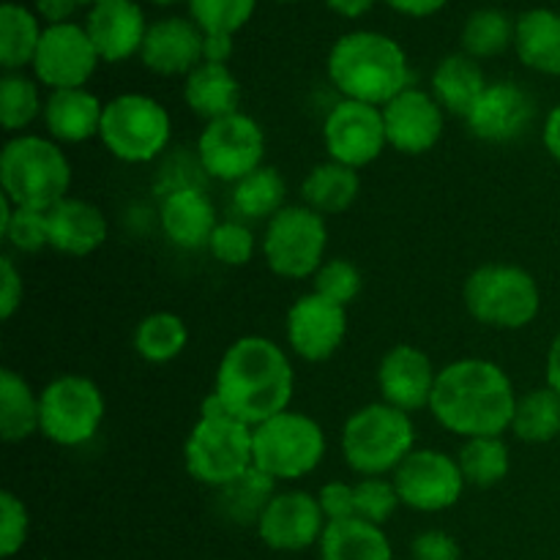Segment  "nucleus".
<instances>
[{
	"mask_svg": "<svg viewBox=\"0 0 560 560\" xmlns=\"http://www.w3.org/2000/svg\"><path fill=\"white\" fill-rule=\"evenodd\" d=\"M520 394L501 364L490 359L448 361L438 372L430 413L452 435L498 438L509 432Z\"/></svg>",
	"mask_w": 560,
	"mask_h": 560,
	"instance_id": "nucleus-1",
	"label": "nucleus"
},
{
	"mask_svg": "<svg viewBox=\"0 0 560 560\" xmlns=\"http://www.w3.org/2000/svg\"><path fill=\"white\" fill-rule=\"evenodd\" d=\"M295 370L279 342L268 337H241L222 353L213 394L230 416L257 427L284 413L293 402Z\"/></svg>",
	"mask_w": 560,
	"mask_h": 560,
	"instance_id": "nucleus-2",
	"label": "nucleus"
},
{
	"mask_svg": "<svg viewBox=\"0 0 560 560\" xmlns=\"http://www.w3.org/2000/svg\"><path fill=\"white\" fill-rule=\"evenodd\" d=\"M326 71L342 98L386 107L413 85L408 55L392 36L377 31L345 33L328 52Z\"/></svg>",
	"mask_w": 560,
	"mask_h": 560,
	"instance_id": "nucleus-3",
	"label": "nucleus"
},
{
	"mask_svg": "<svg viewBox=\"0 0 560 560\" xmlns=\"http://www.w3.org/2000/svg\"><path fill=\"white\" fill-rule=\"evenodd\" d=\"M184 463L197 485L222 487L255 468V427L228 413L217 394H208L200 405L195 427L184 443Z\"/></svg>",
	"mask_w": 560,
	"mask_h": 560,
	"instance_id": "nucleus-4",
	"label": "nucleus"
},
{
	"mask_svg": "<svg viewBox=\"0 0 560 560\" xmlns=\"http://www.w3.org/2000/svg\"><path fill=\"white\" fill-rule=\"evenodd\" d=\"M71 162L47 135H14L0 151V195L20 208L49 211L69 197Z\"/></svg>",
	"mask_w": 560,
	"mask_h": 560,
	"instance_id": "nucleus-5",
	"label": "nucleus"
},
{
	"mask_svg": "<svg viewBox=\"0 0 560 560\" xmlns=\"http://www.w3.org/2000/svg\"><path fill=\"white\" fill-rule=\"evenodd\" d=\"M416 448L413 416L388 402L353 410L339 432V452L355 476H392Z\"/></svg>",
	"mask_w": 560,
	"mask_h": 560,
	"instance_id": "nucleus-6",
	"label": "nucleus"
},
{
	"mask_svg": "<svg viewBox=\"0 0 560 560\" xmlns=\"http://www.w3.org/2000/svg\"><path fill=\"white\" fill-rule=\"evenodd\" d=\"M463 301L476 323L495 331H523L539 317V282L523 266L485 262L463 284Z\"/></svg>",
	"mask_w": 560,
	"mask_h": 560,
	"instance_id": "nucleus-7",
	"label": "nucleus"
},
{
	"mask_svg": "<svg viewBox=\"0 0 560 560\" xmlns=\"http://www.w3.org/2000/svg\"><path fill=\"white\" fill-rule=\"evenodd\" d=\"M328 452L320 421L288 408L255 427V468L277 485H295L323 465Z\"/></svg>",
	"mask_w": 560,
	"mask_h": 560,
	"instance_id": "nucleus-8",
	"label": "nucleus"
},
{
	"mask_svg": "<svg viewBox=\"0 0 560 560\" xmlns=\"http://www.w3.org/2000/svg\"><path fill=\"white\" fill-rule=\"evenodd\" d=\"M98 140L118 162L148 164L167 151L173 118L167 107L148 93H120L104 102Z\"/></svg>",
	"mask_w": 560,
	"mask_h": 560,
	"instance_id": "nucleus-9",
	"label": "nucleus"
},
{
	"mask_svg": "<svg viewBox=\"0 0 560 560\" xmlns=\"http://www.w3.org/2000/svg\"><path fill=\"white\" fill-rule=\"evenodd\" d=\"M260 252L266 266L277 277L312 279L317 268L328 260V222L326 217L299 206H284L273 219H268L262 230Z\"/></svg>",
	"mask_w": 560,
	"mask_h": 560,
	"instance_id": "nucleus-10",
	"label": "nucleus"
},
{
	"mask_svg": "<svg viewBox=\"0 0 560 560\" xmlns=\"http://www.w3.org/2000/svg\"><path fill=\"white\" fill-rule=\"evenodd\" d=\"M38 435L60 448H80L98 435L107 416L102 388L85 375H58L38 392Z\"/></svg>",
	"mask_w": 560,
	"mask_h": 560,
	"instance_id": "nucleus-11",
	"label": "nucleus"
},
{
	"mask_svg": "<svg viewBox=\"0 0 560 560\" xmlns=\"http://www.w3.org/2000/svg\"><path fill=\"white\" fill-rule=\"evenodd\" d=\"M197 162L213 180L235 186L266 164V131L246 113L211 120L197 137Z\"/></svg>",
	"mask_w": 560,
	"mask_h": 560,
	"instance_id": "nucleus-12",
	"label": "nucleus"
},
{
	"mask_svg": "<svg viewBox=\"0 0 560 560\" xmlns=\"http://www.w3.org/2000/svg\"><path fill=\"white\" fill-rule=\"evenodd\" d=\"M399 503L421 514H438L457 506L465 492V476L457 457L441 448L416 446L392 474Z\"/></svg>",
	"mask_w": 560,
	"mask_h": 560,
	"instance_id": "nucleus-13",
	"label": "nucleus"
},
{
	"mask_svg": "<svg viewBox=\"0 0 560 560\" xmlns=\"http://www.w3.org/2000/svg\"><path fill=\"white\" fill-rule=\"evenodd\" d=\"M323 148L328 159L353 170L375 164L388 148L383 109L353 98H339L323 120Z\"/></svg>",
	"mask_w": 560,
	"mask_h": 560,
	"instance_id": "nucleus-14",
	"label": "nucleus"
},
{
	"mask_svg": "<svg viewBox=\"0 0 560 560\" xmlns=\"http://www.w3.org/2000/svg\"><path fill=\"white\" fill-rule=\"evenodd\" d=\"M98 63L102 58H98L85 25L63 22V25H44L31 69L38 85L52 93L85 88L88 80L96 74Z\"/></svg>",
	"mask_w": 560,
	"mask_h": 560,
	"instance_id": "nucleus-15",
	"label": "nucleus"
},
{
	"mask_svg": "<svg viewBox=\"0 0 560 560\" xmlns=\"http://www.w3.org/2000/svg\"><path fill=\"white\" fill-rule=\"evenodd\" d=\"M348 306L320 293H304L290 304L284 315L288 348L306 364L334 359L348 339Z\"/></svg>",
	"mask_w": 560,
	"mask_h": 560,
	"instance_id": "nucleus-16",
	"label": "nucleus"
},
{
	"mask_svg": "<svg viewBox=\"0 0 560 560\" xmlns=\"http://www.w3.org/2000/svg\"><path fill=\"white\" fill-rule=\"evenodd\" d=\"M328 520L317 495L306 490H277L257 520L255 530L273 552H304L320 545Z\"/></svg>",
	"mask_w": 560,
	"mask_h": 560,
	"instance_id": "nucleus-17",
	"label": "nucleus"
},
{
	"mask_svg": "<svg viewBox=\"0 0 560 560\" xmlns=\"http://www.w3.org/2000/svg\"><path fill=\"white\" fill-rule=\"evenodd\" d=\"M381 109L388 148L402 156H424L441 142L446 129V109L424 88L410 85Z\"/></svg>",
	"mask_w": 560,
	"mask_h": 560,
	"instance_id": "nucleus-18",
	"label": "nucleus"
},
{
	"mask_svg": "<svg viewBox=\"0 0 560 560\" xmlns=\"http://www.w3.org/2000/svg\"><path fill=\"white\" fill-rule=\"evenodd\" d=\"M534 96L520 82L498 80L487 85V91L465 118V126L476 140L503 145V142L520 140L534 126Z\"/></svg>",
	"mask_w": 560,
	"mask_h": 560,
	"instance_id": "nucleus-19",
	"label": "nucleus"
},
{
	"mask_svg": "<svg viewBox=\"0 0 560 560\" xmlns=\"http://www.w3.org/2000/svg\"><path fill=\"white\" fill-rule=\"evenodd\" d=\"M435 364L416 345H394L377 364V388L383 402L413 416L416 410H430L432 392L438 383Z\"/></svg>",
	"mask_w": 560,
	"mask_h": 560,
	"instance_id": "nucleus-20",
	"label": "nucleus"
},
{
	"mask_svg": "<svg viewBox=\"0 0 560 560\" xmlns=\"http://www.w3.org/2000/svg\"><path fill=\"white\" fill-rule=\"evenodd\" d=\"M85 31L102 63H124L140 55L148 22L135 0H102L88 11Z\"/></svg>",
	"mask_w": 560,
	"mask_h": 560,
	"instance_id": "nucleus-21",
	"label": "nucleus"
},
{
	"mask_svg": "<svg viewBox=\"0 0 560 560\" xmlns=\"http://www.w3.org/2000/svg\"><path fill=\"white\" fill-rule=\"evenodd\" d=\"M206 33L186 16H164L148 25L140 60L159 77H186L202 63Z\"/></svg>",
	"mask_w": 560,
	"mask_h": 560,
	"instance_id": "nucleus-22",
	"label": "nucleus"
},
{
	"mask_svg": "<svg viewBox=\"0 0 560 560\" xmlns=\"http://www.w3.org/2000/svg\"><path fill=\"white\" fill-rule=\"evenodd\" d=\"M219 222L222 219L211 197L191 184L170 189L159 206V228L175 249H208V241Z\"/></svg>",
	"mask_w": 560,
	"mask_h": 560,
	"instance_id": "nucleus-23",
	"label": "nucleus"
},
{
	"mask_svg": "<svg viewBox=\"0 0 560 560\" xmlns=\"http://www.w3.org/2000/svg\"><path fill=\"white\" fill-rule=\"evenodd\" d=\"M49 249L66 257H88L102 249L109 238L104 211L82 197H66L47 211Z\"/></svg>",
	"mask_w": 560,
	"mask_h": 560,
	"instance_id": "nucleus-24",
	"label": "nucleus"
},
{
	"mask_svg": "<svg viewBox=\"0 0 560 560\" xmlns=\"http://www.w3.org/2000/svg\"><path fill=\"white\" fill-rule=\"evenodd\" d=\"M104 118V102L88 88L52 91L44 102V129L58 145H82L98 140Z\"/></svg>",
	"mask_w": 560,
	"mask_h": 560,
	"instance_id": "nucleus-25",
	"label": "nucleus"
},
{
	"mask_svg": "<svg viewBox=\"0 0 560 560\" xmlns=\"http://www.w3.org/2000/svg\"><path fill=\"white\" fill-rule=\"evenodd\" d=\"M184 102L206 124L241 113V82L222 63H200L184 80Z\"/></svg>",
	"mask_w": 560,
	"mask_h": 560,
	"instance_id": "nucleus-26",
	"label": "nucleus"
},
{
	"mask_svg": "<svg viewBox=\"0 0 560 560\" xmlns=\"http://www.w3.org/2000/svg\"><path fill=\"white\" fill-rule=\"evenodd\" d=\"M487 85L490 82H487L479 60L465 52H454L446 55L432 71L430 93L448 115H457L465 120L474 104L481 98V93L487 91Z\"/></svg>",
	"mask_w": 560,
	"mask_h": 560,
	"instance_id": "nucleus-27",
	"label": "nucleus"
},
{
	"mask_svg": "<svg viewBox=\"0 0 560 560\" xmlns=\"http://www.w3.org/2000/svg\"><path fill=\"white\" fill-rule=\"evenodd\" d=\"M520 63L547 77H560V11L530 9L514 25Z\"/></svg>",
	"mask_w": 560,
	"mask_h": 560,
	"instance_id": "nucleus-28",
	"label": "nucleus"
},
{
	"mask_svg": "<svg viewBox=\"0 0 560 560\" xmlns=\"http://www.w3.org/2000/svg\"><path fill=\"white\" fill-rule=\"evenodd\" d=\"M361 195L359 170L339 164L334 159L315 164L301 180V202L320 217H339L350 211Z\"/></svg>",
	"mask_w": 560,
	"mask_h": 560,
	"instance_id": "nucleus-29",
	"label": "nucleus"
},
{
	"mask_svg": "<svg viewBox=\"0 0 560 560\" xmlns=\"http://www.w3.org/2000/svg\"><path fill=\"white\" fill-rule=\"evenodd\" d=\"M317 550L320 560H394L386 530L359 517L328 523Z\"/></svg>",
	"mask_w": 560,
	"mask_h": 560,
	"instance_id": "nucleus-30",
	"label": "nucleus"
},
{
	"mask_svg": "<svg viewBox=\"0 0 560 560\" xmlns=\"http://www.w3.org/2000/svg\"><path fill=\"white\" fill-rule=\"evenodd\" d=\"M42 399L16 370H0V438L3 443H22L38 435Z\"/></svg>",
	"mask_w": 560,
	"mask_h": 560,
	"instance_id": "nucleus-31",
	"label": "nucleus"
},
{
	"mask_svg": "<svg viewBox=\"0 0 560 560\" xmlns=\"http://www.w3.org/2000/svg\"><path fill=\"white\" fill-rule=\"evenodd\" d=\"M233 213L244 222H268L288 206V184L271 164H262L230 191Z\"/></svg>",
	"mask_w": 560,
	"mask_h": 560,
	"instance_id": "nucleus-32",
	"label": "nucleus"
},
{
	"mask_svg": "<svg viewBox=\"0 0 560 560\" xmlns=\"http://www.w3.org/2000/svg\"><path fill=\"white\" fill-rule=\"evenodd\" d=\"M509 432L517 441L534 443V446L560 441V394L552 392L547 383L520 394Z\"/></svg>",
	"mask_w": 560,
	"mask_h": 560,
	"instance_id": "nucleus-33",
	"label": "nucleus"
},
{
	"mask_svg": "<svg viewBox=\"0 0 560 560\" xmlns=\"http://www.w3.org/2000/svg\"><path fill=\"white\" fill-rule=\"evenodd\" d=\"M42 20L22 3L0 5V66L3 71H22L36 58L42 42Z\"/></svg>",
	"mask_w": 560,
	"mask_h": 560,
	"instance_id": "nucleus-34",
	"label": "nucleus"
},
{
	"mask_svg": "<svg viewBox=\"0 0 560 560\" xmlns=\"http://www.w3.org/2000/svg\"><path fill=\"white\" fill-rule=\"evenodd\" d=\"M131 342L137 355L148 364H170L189 345V328L175 312H151L137 323Z\"/></svg>",
	"mask_w": 560,
	"mask_h": 560,
	"instance_id": "nucleus-35",
	"label": "nucleus"
},
{
	"mask_svg": "<svg viewBox=\"0 0 560 560\" xmlns=\"http://www.w3.org/2000/svg\"><path fill=\"white\" fill-rule=\"evenodd\" d=\"M42 85L25 71H5L0 80V126L5 135H27L33 124L44 115Z\"/></svg>",
	"mask_w": 560,
	"mask_h": 560,
	"instance_id": "nucleus-36",
	"label": "nucleus"
},
{
	"mask_svg": "<svg viewBox=\"0 0 560 560\" xmlns=\"http://www.w3.org/2000/svg\"><path fill=\"white\" fill-rule=\"evenodd\" d=\"M457 463L465 476V485L490 490V487L501 485L512 470V452H509V443L503 441V435L470 438L459 446Z\"/></svg>",
	"mask_w": 560,
	"mask_h": 560,
	"instance_id": "nucleus-37",
	"label": "nucleus"
},
{
	"mask_svg": "<svg viewBox=\"0 0 560 560\" xmlns=\"http://www.w3.org/2000/svg\"><path fill=\"white\" fill-rule=\"evenodd\" d=\"M277 481L271 476L252 468L249 474L235 479L233 485L222 487L219 492V512L235 525H257L262 509L277 495Z\"/></svg>",
	"mask_w": 560,
	"mask_h": 560,
	"instance_id": "nucleus-38",
	"label": "nucleus"
},
{
	"mask_svg": "<svg viewBox=\"0 0 560 560\" xmlns=\"http://www.w3.org/2000/svg\"><path fill=\"white\" fill-rule=\"evenodd\" d=\"M514 25L517 20L501 9L474 11L463 27V52L476 60L498 58L514 47Z\"/></svg>",
	"mask_w": 560,
	"mask_h": 560,
	"instance_id": "nucleus-39",
	"label": "nucleus"
},
{
	"mask_svg": "<svg viewBox=\"0 0 560 560\" xmlns=\"http://www.w3.org/2000/svg\"><path fill=\"white\" fill-rule=\"evenodd\" d=\"M0 238L16 255H36L49 246L47 211L36 208H20L0 195Z\"/></svg>",
	"mask_w": 560,
	"mask_h": 560,
	"instance_id": "nucleus-40",
	"label": "nucleus"
},
{
	"mask_svg": "<svg viewBox=\"0 0 560 560\" xmlns=\"http://www.w3.org/2000/svg\"><path fill=\"white\" fill-rule=\"evenodd\" d=\"M189 20L202 33H235L252 20L257 0H186Z\"/></svg>",
	"mask_w": 560,
	"mask_h": 560,
	"instance_id": "nucleus-41",
	"label": "nucleus"
},
{
	"mask_svg": "<svg viewBox=\"0 0 560 560\" xmlns=\"http://www.w3.org/2000/svg\"><path fill=\"white\" fill-rule=\"evenodd\" d=\"M208 252L222 266H249L257 255V238L244 219H222L208 241Z\"/></svg>",
	"mask_w": 560,
	"mask_h": 560,
	"instance_id": "nucleus-42",
	"label": "nucleus"
},
{
	"mask_svg": "<svg viewBox=\"0 0 560 560\" xmlns=\"http://www.w3.org/2000/svg\"><path fill=\"white\" fill-rule=\"evenodd\" d=\"M402 506L392 476H364L355 481V517L372 525H386Z\"/></svg>",
	"mask_w": 560,
	"mask_h": 560,
	"instance_id": "nucleus-43",
	"label": "nucleus"
},
{
	"mask_svg": "<svg viewBox=\"0 0 560 560\" xmlns=\"http://www.w3.org/2000/svg\"><path fill=\"white\" fill-rule=\"evenodd\" d=\"M361 288H364V277H361L359 266L348 257H328L317 273L312 277V290L326 299L337 301V304L350 306L359 299Z\"/></svg>",
	"mask_w": 560,
	"mask_h": 560,
	"instance_id": "nucleus-44",
	"label": "nucleus"
},
{
	"mask_svg": "<svg viewBox=\"0 0 560 560\" xmlns=\"http://www.w3.org/2000/svg\"><path fill=\"white\" fill-rule=\"evenodd\" d=\"M31 534V514L25 501L11 490L0 492V556L14 558Z\"/></svg>",
	"mask_w": 560,
	"mask_h": 560,
	"instance_id": "nucleus-45",
	"label": "nucleus"
},
{
	"mask_svg": "<svg viewBox=\"0 0 560 560\" xmlns=\"http://www.w3.org/2000/svg\"><path fill=\"white\" fill-rule=\"evenodd\" d=\"M317 503H320L323 514L328 523H339V520L355 517V485L342 479L326 481L317 490Z\"/></svg>",
	"mask_w": 560,
	"mask_h": 560,
	"instance_id": "nucleus-46",
	"label": "nucleus"
},
{
	"mask_svg": "<svg viewBox=\"0 0 560 560\" xmlns=\"http://www.w3.org/2000/svg\"><path fill=\"white\" fill-rule=\"evenodd\" d=\"M410 558L413 560H463L459 541L446 530H424L410 541Z\"/></svg>",
	"mask_w": 560,
	"mask_h": 560,
	"instance_id": "nucleus-47",
	"label": "nucleus"
},
{
	"mask_svg": "<svg viewBox=\"0 0 560 560\" xmlns=\"http://www.w3.org/2000/svg\"><path fill=\"white\" fill-rule=\"evenodd\" d=\"M22 299H25V279L14 257L3 255L0 257V317L11 320L22 306Z\"/></svg>",
	"mask_w": 560,
	"mask_h": 560,
	"instance_id": "nucleus-48",
	"label": "nucleus"
},
{
	"mask_svg": "<svg viewBox=\"0 0 560 560\" xmlns=\"http://www.w3.org/2000/svg\"><path fill=\"white\" fill-rule=\"evenodd\" d=\"M80 5V0H36V14L47 25H63V22H71Z\"/></svg>",
	"mask_w": 560,
	"mask_h": 560,
	"instance_id": "nucleus-49",
	"label": "nucleus"
},
{
	"mask_svg": "<svg viewBox=\"0 0 560 560\" xmlns=\"http://www.w3.org/2000/svg\"><path fill=\"white\" fill-rule=\"evenodd\" d=\"M233 58V36L230 33H206L202 38V63H222Z\"/></svg>",
	"mask_w": 560,
	"mask_h": 560,
	"instance_id": "nucleus-50",
	"label": "nucleus"
},
{
	"mask_svg": "<svg viewBox=\"0 0 560 560\" xmlns=\"http://www.w3.org/2000/svg\"><path fill=\"white\" fill-rule=\"evenodd\" d=\"M386 5H392L397 14L413 16V20H424V16L438 14L448 0H383Z\"/></svg>",
	"mask_w": 560,
	"mask_h": 560,
	"instance_id": "nucleus-51",
	"label": "nucleus"
},
{
	"mask_svg": "<svg viewBox=\"0 0 560 560\" xmlns=\"http://www.w3.org/2000/svg\"><path fill=\"white\" fill-rule=\"evenodd\" d=\"M541 142H545V151L550 153V159L560 164V104L547 113L545 126H541Z\"/></svg>",
	"mask_w": 560,
	"mask_h": 560,
	"instance_id": "nucleus-52",
	"label": "nucleus"
},
{
	"mask_svg": "<svg viewBox=\"0 0 560 560\" xmlns=\"http://www.w3.org/2000/svg\"><path fill=\"white\" fill-rule=\"evenodd\" d=\"M326 5L345 20H359L375 5V0H326Z\"/></svg>",
	"mask_w": 560,
	"mask_h": 560,
	"instance_id": "nucleus-53",
	"label": "nucleus"
},
{
	"mask_svg": "<svg viewBox=\"0 0 560 560\" xmlns=\"http://www.w3.org/2000/svg\"><path fill=\"white\" fill-rule=\"evenodd\" d=\"M545 375H547V386H550L552 392L560 394V331L550 342V350H547Z\"/></svg>",
	"mask_w": 560,
	"mask_h": 560,
	"instance_id": "nucleus-54",
	"label": "nucleus"
},
{
	"mask_svg": "<svg viewBox=\"0 0 560 560\" xmlns=\"http://www.w3.org/2000/svg\"><path fill=\"white\" fill-rule=\"evenodd\" d=\"M148 3H156V5H173V3H180V0H148Z\"/></svg>",
	"mask_w": 560,
	"mask_h": 560,
	"instance_id": "nucleus-55",
	"label": "nucleus"
},
{
	"mask_svg": "<svg viewBox=\"0 0 560 560\" xmlns=\"http://www.w3.org/2000/svg\"><path fill=\"white\" fill-rule=\"evenodd\" d=\"M82 5H93V3H102V0H80Z\"/></svg>",
	"mask_w": 560,
	"mask_h": 560,
	"instance_id": "nucleus-56",
	"label": "nucleus"
},
{
	"mask_svg": "<svg viewBox=\"0 0 560 560\" xmlns=\"http://www.w3.org/2000/svg\"><path fill=\"white\" fill-rule=\"evenodd\" d=\"M279 3H293V0H279Z\"/></svg>",
	"mask_w": 560,
	"mask_h": 560,
	"instance_id": "nucleus-57",
	"label": "nucleus"
}]
</instances>
